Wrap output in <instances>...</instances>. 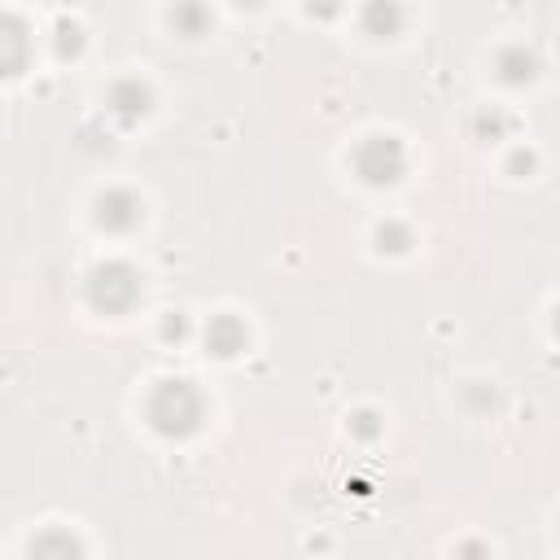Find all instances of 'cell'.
<instances>
[{"instance_id":"7","label":"cell","mask_w":560,"mask_h":560,"mask_svg":"<svg viewBox=\"0 0 560 560\" xmlns=\"http://www.w3.org/2000/svg\"><path fill=\"white\" fill-rule=\"evenodd\" d=\"M26 35H22V26H13V22H0V74H18L22 70V61H26Z\"/></svg>"},{"instance_id":"1","label":"cell","mask_w":560,"mask_h":560,"mask_svg":"<svg viewBox=\"0 0 560 560\" xmlns=\"http://www.w3.org/2000/svg\"><path fill=\"white\" fill-rule=\"evenodd\" d=\"M206 416V398L192 381H162L149 394V424L166 438H188Z\"/></svg>"},{"instance_id":"9","label":"cell","mask_w":560,"mask_h":560,"mask_svg":"<svg viewBox=\"0 0 560 560\" xmlns=\"http://www.w3.org/2000/svg\"><path fill=\"white\" fill-rule=\"evenodd\" d=\"M376 241H381V245H385V241H394L389 249L398 254V249H407V241H411V236H407V228H398V223H385V228L376 232Z\"/></svg>"},{"instance_id":"8","label":"cell","mask_w":560,"mask_h":560,"mask_svg":"<svg viewBox=\"0 0 560 560\" xmlns=\"http://www.w3.org/2000/svg\"><path fill=\"white\" fill-rule=\"evenodd\" d=\"M109 105H114L122 118H136V114L149 109V92H144L136 79H127V83H118V88L109 92Z\"/></svg>"},{"instance_id":"2","label":"cell","mask_w":560,"mask_h":560,"mask_svg":"<svg viewBox=\"0 0 560 560\" xmlns=\"http://www.w3.org/2000/svg\"><path fill=\"white\" fill-rule=\"evenodd\" d=\"M88 302L105 315H122L140 302V276L136 267L127 262H101L92 276H88Z\"/></svg>"},{"instance_id":"3","label":"cell","mask_w":560,"mask_h":560,"mask_svg":"<svg viewBox=\"0 0 560 560\" xmlns=\"http://www.w3.org/2000/svg\"><path fill=\"white\" fill-rule=\"evenodd\" d=\"M407 166V153L394 136H368L354 153V171L368 179V184H394Z\"/></svg>"},{"instance_id":"10","label":"cell","mask_w":560,"mask_h":560,"mask_svg":"<svg viewBox=\"0 0 560 560\" xmlns=\"http://www.w3.org/2000/svg\"><path fill=\"white\" fill-rule=\"evenodd\" d=\"M162 332H166V337H184L188 328H184V319L175 315V319H166V324H162Z\"/></svg>"},{"instance_id":"5","label":"cell","mask_w":560,"mask_h":560,"mask_svg":"<svg viewBox=\"0 0 560 560\" xmlns=\"http://www.w3.org/2000/svg\"><path fill=\"white\" fill-rule=\"evenodd\" d=\"M206 346H210L214 354H223V359L241 354V350H245V324H241L236 315H214L210 328H206Z\"/></svg>"},{"instance_id":"4","label":"cell","mask_w":560,"mask_h":560,"mask_svg":"<svg viewBox=\"0 0 560 560\" xmlns=\"http://www.w3.org/2000/svg\"><path fill=\"white\" fill-rule=\"evenodd\" d=\"M96 223L105 232H131L140 223V197L127 192V188H109L101 201H96Z\"/></svg>"},{"instance_id":"6","label":"cell","mask_w":560,"mask_h":560,"mask_svg":"<svg viewBox=\"0 0 560 560\" xmlns=\"http://www.w3.org/2000/svg\"><path fill=\"white\" fill-rule=\"evenodd\" d=\"M31 560H83V547L66 529H44L31 538Z\"/></svg>"}]
</instances>
